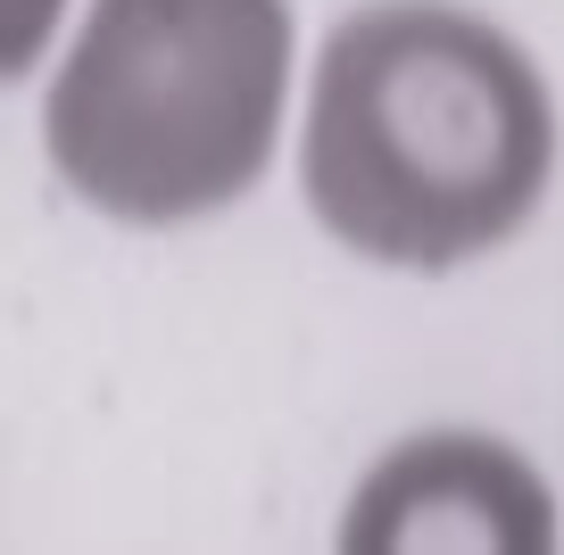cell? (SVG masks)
<instances>
[{"instance_id": "cell-1", "label": "cell", "mask_w": 564, "mask_h": 555, "mask_svg": "<svg viewBox=\"0 0 564 555\" xmlns=\"http://www.w3.org/2000/svg\"><path fill=\"white\" fill-rule=\"evenodd\" d=\"M556 183V91L457 0H366L324 34L300 117L307 216L390 274L507 249Z\"/></svg>"}, {"instance_id": "cell-2", "label": "cell", "mask_w": 564, "mask_h": 555, "mask_svg": "<svg viewBox=\"0 0 564 555\" xmlns=\"http://www.w3.org/2000/svg\"><path fill=\"white\" fill-rule=\"evenodd\" d=\"M291 67V0H91L42 108L51 166L124 225L216 216L258 192Z\"/></svg>"}, {"instance_id": "cell-4", "label": "cell", "mask_w": 564, "mask_h": 555, "mask_svg": "<svg viewBox=\"0 0 564 555\" xmlns=\"http://www.w3.org/2000/svg\"><path fill=\"white\" fill-rule=\"evenodd\" d=\"M58 18H67V0H0V84L25 75L42 51H51Z\"/></svg>"}, {"instance_id": "cell-3", "label": "cell", "mask_w": 564, "mask_h": 555, "mask_svg": "<svg viewBox=\"0 0 564 555\" xmlns=\"http://www.w3.org/2000/svg\"><path fill=\"white\" fill-rule=\"evenodd\" d=\"M349 555H547L556 547V489L523 448L490 432H415L357 481L340 514Z\"/></svg>"}]
</instances>
